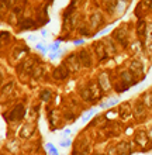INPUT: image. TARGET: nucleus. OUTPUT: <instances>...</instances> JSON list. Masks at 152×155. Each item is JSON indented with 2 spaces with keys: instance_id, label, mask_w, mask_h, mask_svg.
Listing matches in <instances>:
<instances>
[{
  "instance_id": "1",
  "label": "nucleus",
  "mask_w": 152,
  "mask_h": 155,
  "mask_svg": "<svg viewBox=\"0 0 152 155\" xmlns=\"http://www.w3.org/2000/svg\"><path fill=\"white\" fill-rule=\"evenodd\" d=\"M24 106L23 104H17L16 109H13L10 113H8V117L7 120H10V121H16V120H18V118H21L23 116H24Z\"/></svg>"
},
{
  "instance_id": "2",
  "label": "nucleus",
  "mask_w": 152,
  "mask_h": 155,
  "mask_svg": "<svg viewBox=\"0 0 152 155\" xmlns=\"http://www.w3.org/2000/svg\"><path fill=\"white\" fill-rule=\"evenodd\" d=\"M114 38L117 41H120L124 47H127V34H125V31L123 33V28H117V30H115V31H114Z\"/></svg>"
},
{
  "instance_id": "3",
  "label": "nucleus",
  "mask_w": 152,
  "mask_h": 155,
  "mask_svg": "<svg viewBox=\"0 0 152 155\" xmlns=\"http://www.w3.org/2000/svg\"><path fill=\"white\" fill-rule=\"evenodd\" d=\"M68 75H69V71H68V68H66L65 65L59 66L58 69L53 71V76L57 78V79H65Z\"/></svg>"
},
{
  "instance_id": "4",
  "label": "nucleus",
  "mask_w": 152,
  "mask_h": 155,
  "mask_svg": "<svg viewBox=\"0 0 152 155\" xmlns=\"http://www.w3.org/2000/svg\"><path fill=\"white\" fill-rule=\"evenodd\" d=\"M138 37L142 42H144V38L147 40V24L144 20H140V23H138Z\"/></svg>"
},
{
  "instance_id": "5",
  "label": "nucleus",
  "mask_w": 152,
  "mask_h": 155,
  "mask_svg": "<svg viewBox=\"0 0 152 155\" xmlns=\"http://www.w3.org/2000/svg\"><path fill=\"white\" fill-rule=\"evenodd\" d=\"M135 140H137V143L140 144V145H141L142 148L147 147V144H148V141H149L148 135L145 134L144 131H140V133H138V134L135 135Z\"/></svg>"
},
{
  "instance_id": "6",
  "label": "nucleus",
  "mask_w": 152,
  "mask_h": 155,
  "mask_svg": "<svg viewBox=\"0 0 152 155\" xmlns=\"http://www.w3.org/2000/svg\"><path fill=\"white\" fill-rule=\"evenodd\" d=\"M79 59L82 61V64L85 66L90 65V55H89V52H87L86 49H83V51H80V52H79Z\"/></svg>"
},
{
  "instance_id": "7",
  "label": "nucleus",
  "mask_w": 152,
  "mask_h": 155,
  "mask_svg": "<svg viewBox=\"0 0 152 155\" xmlns=\"http://www.w3.org/2000/svg\"><path fill=\"white\" fill-rule=\"evenodd\" d=\"M110 82H108V78H107L106 74H102L99 76V86L102 87L103 90H107L108 87H110V85H108Z\"/></svg>"
},
{
  "instance_id": "8",
  "label": "nucleus",
  "mask_w": 152,
  "mask_h": 155,
  "mask_svg": "<svg viewBox=\"0 0 152 155\" xmlns=\"http://www.w3.org/2000/svg\"><path fill=\"white\" fill-rule=\"evenodd\" d=\"M20 28L21 30H28V28H35V23L30 18H25L20 23Z\"/></svg>"
},
{
  "instance_id": "9",
  "label": "nucleus",
  "mask_w": 152,
  "mask_h": 155,
  "mask_svg": "<svg viewBox=\"0 0 152 155\" xmlns=\"http://www.w3.org/2000/svg\"><path fill=\"white\" fill-rule=\"evenodd\" d=\"M131 68H132V71H134L135 74H141V72H142V65H141L138 61H132Z\"/></svg>"
},
{
  "instance_id": "10",
  "label": "nucleus",
  "mask_w": 152,
  "mask_h": 155,
  "mask_svg": "<svg viewBox=\"0 0 152 155\" xmlns=\"http://www.w3.org/2000/svg\"><path fill=\"white\" fill-rule=\"evenodd\" d=\"M130 109H128V104H124V106H121V117L123 118H128L130 117Z\"/></svg>"
},
{
  "instance_id": "11",
  "label": "nucleus",
  "mask_w": 152,
  "mask_h": 155,
  "mask_svg": "<svg viewBox=\"0 0 152 155\" xmlns=\"http://www.w3.org/2000/svg\"><path fill=\"white\" fill-rule=\"evenodd\" d=\"M118 148H120V150H123L121 152H124V154H128V152H131V148H130V145H128L127 143L121 144V145H120Z\"/></svg>"
},
{
  "instance_id": "12",
  "label": "nucleus",
  "mask_w": 152,
  "mask_h": 155,
  "mask_svg": "<svg viewBox=\"0 0 152 155\" xmlns=\"http://www.w3.org/2000/svg\"><path fill=\"white\" fill-rule=\"evenodd\" d=\"M117 102H118L117 99H111V100H108L107 103H102V107H103V109H106V107H111L113 104H115Z\"/></svg>"
},
{
  "instance_id": "13",
  "label": "nucleus",
  "mask_w": 152,
  "mask_h": 155,
  "mask_svg": "<svg viewBox=\"0 0 152 155\" xmlns=\"http://www.w3.org/2000/svg\"><path fill=\"white\" fill-rule=\"evenodd\" d=\"M51 97V93L48 92V90H45V92H41V99L44 100V102H48Z\"/></svg>"
},
{
  "instance_id": "14",
  "label": "nucleus",
  "mask_w": 152,
  "mask_h": 155,
  "mask_svg": "<svg viewBox=\"0 0 152 155\" xmlns=\"http://www.w3.org/2000/svg\"><path fill=\"white\" fill-rule=\"evenodd\" d=\"M75 58H76V55H70L69 59H68V64H75ZM78 68H79V64H76L73 66V71H78Z\"/></svg>"
},
{
  "instance_id": "15",
  "label": "nucleus",
  "mask_w": 152,
  "mask_h": 155,
  "mask_svg": "<svg viewBox=\"0 0 152 155\" xmlns=\"http://www.w3.org/2000/svg\"><path fill=\"white\" fill-rule=\"evenodd\" d=\"M47 148L50 150V152L51 154H58V151H57V148H53L51 144H47Z\"/></svg>"
},
{
  "instance_id": "16",
  "label": "nucleus",
  "mask_w": 152,
  "mask_h": 155,
  "mask_svg": "<svg viewBox=\"0 0 152 155\" xmlns=\"http://www.w3.org/2000/svg\"><path fill=\"white\" fill-rule=\"evenodd\" d=\"M58 48H59V42H55V44L50 45V49H51V51H57Z\"/></svg>"
},
{
  "instance_id": "17",
  "label": "nucleus",
  "mask_w": 152,
  "mask_h": 155,
  "mask_svg": "<svg viewBox=\"0 0 152 155\" xmlns=\"http://www.w3.org/2000/svg\"><path fill=\"white\" fill-rule=\"evenodd\" d=\"M37 49H40L41 52L47 54V48H45V47H44V45H41V44H37Z\"/></svg>"
},
{
  "instance_id": "18",
  "label": "nucleus",
  "mask_w": 152,
  "mask_h": 155,
  "mask_svg": "<svg viewBox=\"0 0 152 155\" xmlns=\"http://www.w3.org/2000/svg\"><path fill=\"white\" fill-rule=\"evenodd\" d=\"M92 114H95V111L92 110V111H89V113H87L86 116H85V117H83V121H87V118H90V116Z\"/></svg>"
},
{
  "instance_id": "19",
  "label": "nucleus",
  "mask_w": 152,
  "mask_h": 155,
  "mask_svg": "<svg viewBox=\"0 0 152 155\" xmlns=\"http://www.w3.org/2000/svg\"><path fill=\"white\" fill-rule=\"evenodd\" d=\"M68 145H70V141H69V140H68V141H63V143H62V147H68Z\"/></svg>"
},
{
  "instance_id": "20",
  "label": "nucleus",
  "mask_w": 152,
  "mask_h": 155,
  "mask_svg": "<svg viewBox=\"0 0 152 155\" xmlns=\"http://www.w3.org/2000/svg\"><path fill=\"white\" fill-rule=\"evenodd\" d=\"M75 44L78 45V44H83V40H76L75 41Z\"/></svg>"
}]
</instances>
